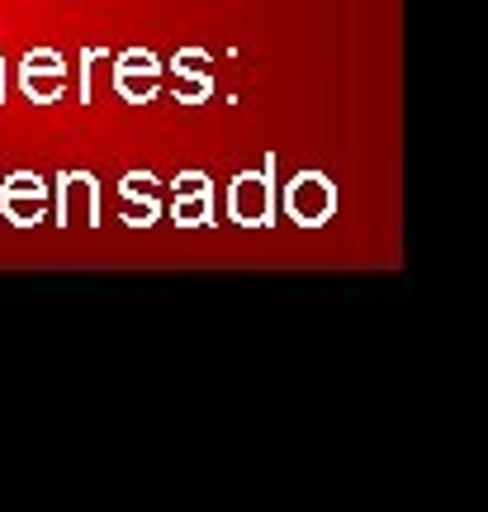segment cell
Segmentation results:
<instances>
[{
	"mask_svg": "<svg viewBox=\"0 0 488 512\" xmlns=\"http://www.w3.org/2000/svg\"><path fill=\"white\" fill-rule=\"evenodd\" d=\"M171 223H176L181 233H190V228H209V223H214V185H209V190H190V195H176Z\"/></svg>",
	"mask_w": 488,
	"mask_h": 512,
	"instance_id": "6",
	"label": "cell"
},
{
	"mask_svg": "<svg viewBox=\"0 0 488 512\" xmlns=\"http://www.w3.org/2000/svg\"><path fill=\"white\" fill-rule=\"evenodd\" d=\"M166 67H171L176 76H199V72H209V67H214V53H209V48H181Z\"/></svg>",
	"mask_w": 488,
	"mask_h": 512,
	"instance_id": "12",
	"label": "cell"
},
{
	"mask_svg": "<svg viewBox=\"0 0 488 512\" xmlns=\"http://www.w3.org/2000/svg\"><path fill=\"white\" fill-rule=\"evenodd\" d=\"M0 105H5V57H0Z\"/></svg>",
	"mask_w": 488,
	"mask_h": 512,
	"instance_id": "15",
	"label": "cell"
},
{
	"mask_svg": "<svg viewBox=\"0 0 488 512\" xmlns=\"http://www.w3.org/2000/svg\"><path fill=\"white\" fill-rule=\"evenodd\" d=\"M100 62H109V48H81V67H76V76H81V81H76V100H81V105L95 100V67H100Z\"/></svg>",
	"mask_w": 488,
	"mask_h": 512,
	"instance_id": "9",
	"label": "cell"
},
{
	"mask_svg": "<svg viewBox=\"0 0 488 512\" xmlns=\"http://www.w3.org/2000/svg\"><path fill=\"white\" fill-rule=\"evenodd\" d=\"M228 219L237 228H271L275 209H280V190H275V152H266L261 171H237L228 181Z\"/></svg>",
	"mask_w": 488,
	"mask_h": 512,
	"instance_id": "1",
	"label": "cell"
},
{
	"mask_svg": "<svg viewBox=\"0 0 488 512\" xmlns=\"http://www.w3.org/2000/svg\"><path fill=\"white\" fill-rule=\"evenodd\" d=\"M119 195H124V204H152L157 200V176L143 171V166H133V171H124V181H119Z\"/></svg>",
	"mask_w": 488,
	"mask_h": 512,
	"instance_id": "8",
	"label": "cell"
},
{
	"mask_svg": "<svg viewBox=\"0 0 488 512\" xmlns=\"http://www.w3.org/2000/svg\"><path fill=\"white\" fill-rule=\"evenodd\" d=\"M114 72H147V76H162L166 62L152 48H124V53L114 57Z\"/></svg>",
	"mask_w": 488,
	"mask_h": 512,
	"instance_id": "10",
	"label": "cell"
},
{
	"mask_svg": "<svg viewBox=\"0 0 488 512\" xmlns=\"http://www.w3.org/2000/svg\"><path fill=\"white\" fill-rule=\"evenodd\" d=\"M209 95H214V72L181 76V81H176V100H181V105H204Z\"/></svg>",
	"mask_w": 488,
	"mask_h": 512,
	"instance_id": "11",
	"label": "cell"
},
{
	"mask_svg": "<svg viewBox=\"0 0 488 512\" xmlns=\"http://www.w3.org/2000/svg\"><path fill=\"white\" fill-rule=\"evenodd\" d=\"M157 219H162V200H152V204H128V209H124V223H128V228H152Z\"/></svg>",
	"mask_w": 488,
	"mask_h": 512,
	"instance_id": "13",
	"label": "cell"
},
{
	"mask_svg": "<svg viewBox=\"0 0 488 512\" xmlns=\"http://www.w3.org/2000/svg\"><path fill=\"white\" fill-rule=\"evenodd\" d=\"M114 91L124 95L128 105H152L162 95V76H147V72H114Z\"/></svg>",
	"mask_w": 488,
	"mask_h": 512,
	"instance_id": "7",
	"label": "cell"
},
{
	"mask_svg": "<svg viewBox=\"0 0 488 512\" xmlns=\"http://www.w3.org/2000/svg\"><path fill=\"white\" fill-rule=\"evenodd\" d=\"M48 200L57 204L62 228H72V219L86 223V228H100V181H95V171H57Z\"/></svg>",
	"mask_w": 488,
	"mask_h": 512,
	"instance_id": "3",
	"label": "cell"
},
{
	"mask_svg": "<svg viewBox=\"0 0 488 512\" xmlns=\"http://www.w3.org/2000/svg\"><path fill=\"white\" fill-rule=\"evenodd\" d=\"M280 209L299 228H323L337 214V181L327 171H294L280 190Z\"/></svg>",
	"mask_w": 488,
	"mask_h": 512,
	"instance_id": "2",
	"label": "cell"
},
{
	"mask_svg": "<svg viewBox=\"0 0 488 512\" xmlns=\"http://www.w3.org/2000/svg\"><path fill=\"white\" fill-rule=\"evenodd\" d=\"M0 219L15 223V228H38L48 219V195L34 190H0Z\"/></svg>",
	"mask_w": 488,
	"mask_h": 512,
	"instance_id": "5",
	"label": "cell"
},
{
	"mask_svg": "<svg viewBox=\"0 0 488 512\" xmlns=\"http://www.w3.org/2000/svg\"><path fill=\"white\" fill-rule=\"evenodd\" d=\"M19 91L29 105H53L62 100L67 91V57L57 53V48H29V53L19 57Z\"/></svg>",
	"mask_w": 488,
	"mask_h": 512,
	"instance_id": "4",
	"label": "cell"
},
{
	"mask_svg": "<svg viewBox=\"0 0 488 512\" xmlns=\"http://www.w3.org/2000/svg\"><path fill=\"white\" fill-rule=\"evenodd\" d=\"M171 185H176V195H190V190H209L214 181H209V171H181Z\"/></svg>",
	"mask_w": 488,
	"mask_h": 512,
	"instance_id": "14",
	"label": "cell"
}]
</instances>
